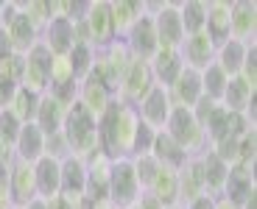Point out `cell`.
<instances>
[{"instance_id": "obj_1", "label": "cell", "mask_w": 257, "mask_h": 209, "mask_svg": "<svg viewBox=\"0 0 257 209\" xmlns=\"http://www.w3.org/2000/svg\"><path fill=\"white\" fill-rule=\"evenodd\" d=\"M140 126L137 109L126 106L115 98L112 106L103 112L98 120V134H101V151L112 159H132L135 153V134Z\"/></svg>"}, {"instance_id": "obj_2", "label": "cell", "mask_w": 257, "mask_h": 209, "mask_svg": "<svg viewBox=\"0 0 257 209\" xmlns=\"http://www.w3.org/2000/svg\"><path fill=\"white\" fill-rule=\"evenodd\" d=\"M62 137L67 139L73 156H78L81 162L101 151V134H98V123L92 120L87 109L81 103H73L64 114V126H62Z\"/></svg>"}, {"instance_id": "obj_3", "label": "cell", "mask_w": 257, "mask_h": 209, "mask_svg": "<svg viewBox=\"0 0 257 209\" xmlns=\"http://www.w3.org/2000/svg\"><path fill=\"white\" fill-rule=\"evenodd\" d=\"M162 131L174 139L187 156H201V153L210 151V142H207L204 128H201V123L193 117L190 109L174 106V112H171V117H168V123H165Z\"/></svg>"}, {"instance_id": "obj_4", "label": "cell", "mask_w": 257, "mask_h": 209, "mask_svg": "<svg viewBox=\"0 0 257 209\" xmlns=\"http://www.w3.org/2000/svg\"><path fill=\"white\" fill-rule=\"evenodd\" d=\"M128 64H132V53H128L123 39H115L109 48H103V51L95 53V67H92V73L112 92V98H117V92H120V84H123V76H126Z\"/></svg>"}, {"instance_id": "obj_5", "label": "cell", "mask_w": 257, "mask_h": 209, "mask_svg": "<svg viewBox=\"0 0 257 209\" xmlns=\"http://www.w3.org/2000/svg\"><path fill=\"white\" fill-rule=\"evenodd\" d=\"M146 3V14H151L154 20V31H157V42L160 48H179L185 39V28L179 20V6L171 0H143Z\"/></svg>"}, {"instance_id": "obj_6", "label": "cell", "mask_w": 257, "mask_h": 209, "mask_svg": "<svg viewBox=\"0 0 257 209\" xmlns=\"http://www.w3.org/2000/svg\"><path fill=\"white\" fill-rule=\"evenodd\" d=\"M140 181L135 176L132 159H115L112 162V178H109V198L106 201L115 209H132L140 201Z\"/></svg>"}, {"instance_id": "obj_7", "label": "cell", "mask_w": 257, "mask_h": 209, "mask_svg": "<svg viewBox=\"0 0 257 209\" xmlns=\"http://www.w3.org/2000/svg\"><path fill=\"white\" fill-rule=\"evenodd\" d=\"M3 28H6L9 39H12L17 56H26L39 42V31L31 26V20L26 17V12H23V6L17 0H6L3 3Z\"/></svg>"}, {"instance_id": "obj_8", "label": "cell", "mask_w": 257, "mask_h": 209, "mask_svg": "<svg viewBox=\"0 0 257 209\" xmlns=\"http://www.w3.org/2000/svg\"><path fill=\"white\" fill-rule=\"evenodd\" d=\"M51 51L42 42H37L31 51L23 56V73H20V87L37 95H45L51 84Z\"/></svg>"}, {"instance_id": "obj_9", "label": "cell", "mask_w": 257, "mask_h": 209, "mask_svg": "<svg viewBox=\"0 0 257 209\" xmlns=\"http://www.w3.org/2000/svg\"><path fill=\"white\" fill-rule=\"evenodd\" d=\"M154 73H151V64L148 62H140V59H132L128 64L126 76H123V84H120V92H117V101L126 103V106L137 109L140 101L154 89Z\"/></svg>"}, {"instance_id": "obj_10", "label": "cell", "mask_w": 257, "mask_h": 209, "mask_svg": "<svg viewBox=\"0 0 257 209\" xmlns=\"http://www.w3.org/2000/svg\"><path fill=\"white\" fill-rule=\"evenodd\" d=\"M9 198L14 209H23L37 198V178H34V165L20 162L12 156L9 162Z\"/></svg>"}, {"instance_id": "obj_11", "label": "cell", "mask_w": 257, "mask_h": 209, "mask_svg": "<svg viewBox=\"0 0 257 209\" xmlns=\"http://www.w3.org/2000/svg\"><path fill=\"white\" fill-rule=\"evenodd\" d=\"M112 162L115 159L106 156L103 151L92 153L84 165H87V187H84V198L101 203L109 198V178H112Z\"/></svg>"}, {"instance_id": "obj_12", "label": "cell", "mask_w": 257, "mask_h": 209, "mask_svg": "<svg viewBox=\"0 0 257 209\" xmlns=\"http://www.w3.org/2000/svg\"><path fill=\"white\" fill-rule=\"evenodd\" d=\"M123 42H126L132 59L151 62L154 53L160 51V42H157V31H154V20H151V14H143L135 26H132V31L123 37Z\"/></svg>"}, {"instance_id": "obj_13", "label": "cell", "mask_w": 257, "mask_h": 209, "mask_svg": "<svg viewBox=\"0 0 257 209\" xmlns=\"http://www.w3.org/2000/svg\"><path fill=\"white\" fill-rule=\"evenodd\" d=\"M257 37V3L254 0H232L229 9V39L251 45Z\"/></svg>"}, {"instance_id": "obj_14", "label": "cell", "mask_w": 257, "mask_h": 209, "mask_svg": "<svg viewBox=\"0 0 257 209\" xmlns=\"http://www.w3.org/2000/svg\"><path fill=\"white\" fill-rule=\"evenodd\" d=\"M171 112H174V103H171L168 89H162V87H154L140 101V106H137V117H140L146 126H151L154 131H162V128H165Z\"/></svg>"}, {"instance_id": "obj_15", "label": "cell", "mask_w": 257, "mask_h": 209, "mask_svg": "<svg viewBox=\"0 0 257 209\" xmlns=\"http://www.w3.org/2000/svg\"><path fill=\"white\" fill-rule=\"evenodd\" d=\"M112 101H115V98H112V92L103 87L101 81H98L95 73H90L84 81H78V101L76 103H81V106L87 109V114H90L95 123L101 120L103 112L112 106Z\"/></svg>"}, {"instance_id": "obj_16", "label": "cell", "mask_w": 257, "mask_h": 209, "mask_svg": "<svg viewBox=\"0 0 257 209\" xmlns=\"http://www.w3.org/2000/svg\"><path fill=\"white\" fill-rule=\"evenodd\" d=\"M215 48H218V45L207 37V31L190 34V37H185V39H182V45H179L182 64L201 73L207 64H212V59H215Z\"/></svg>"}, {"instance_id": "obj_17", "label": "cell", "mask_w": 257, "mask_h": 209, "mask_svg": "<svg viewBox=\"0 0 257 209\" xmlns=\"http://www.w3.org/2000/svg\"><path fill=\"white\" fill-rule=\"evenodd\" d=\"M39 42L51 51V56H67V53L73 51V45L78 42L76 39V26H73L70 20L56 17L45 26V31L39 34Z\"/></svg>"}, {"instance_id": "obj_18", "label": "cell", "mask_w": 257, "mask_h": 209, "mask_svg": "<svg viewBox=\"0 0 257 209\" xmlns=\"http://www.w3.org/2000/svg\"><path fill=\"white\" fill-rule=\"evenodd\" d=\"M148 64H151V73H154V84L162 87V89L174 87V81L179 78L182 70H185L182 56H179V48H160Z\"/></svg>"}, {"instance_id": "obj_19", "label": "cell", "mask_w": 257, "mask_h": 209, "mask_svg": "<svg viewBox=\"0 0 257 209\" xmlns=\"http://www.w3.org/2000/svg\"><path fill=\"white\" fill-rule=\"evenodd\" d=\"M12 156L28 165H37L45 156V134L37 128V123H26L17 134V142L12 148Z\"/></svg>"}, {"instance_id": "obj_20", "label": "cell", "mask_w": 257, "mask_h": 209, "mask_svg": "<svg viewBox=\"0 0 257 209\" xmlns=\"http://www.w3.org/2000/svg\"><path fill=\"white\" fill-rule=\"evenodd\" d=\"M257 192V184H254V167H243V165H232L226 170V181H224V192L221 195L232 203H243L246 198Z\"/></svg>"}, {"instance_id": "obj_21", "label": "cell", "mask_w": 257, "mask_h": 209, "mask_svg": "<svg viewBox=\"0 0 257 209\" xmlns=\"http://www.w3.org/2000/svg\"><path fill=\"white\" fill-rule=\"evenodd\" d=\"M34 178H37V198L51 201L62 192V162L51 156H42L34 165Z\"/></svg>"}, {"instance_id": "obj_22", "label": "cell", "mask_w": 257, "mask_h": 209, "mask_svg": "<svg viewBox=\"0 0 257 209\" xmlns=\"http://www.w3.org/2000/svg\"><path fill=\"white\" fill-rule=\"evenodd\" d=\"M168 95H171V103H174V106L193 109L201 98V73L185 67L179 73V78L174 81V87L168 89Z\"/></svg>"}, {"instance_id": "obj_23", "label": "cell", "mask_w": 257, "mask_h": 209, "mask_svg": "<svg viewBox=\"0 0 257 209\" xmlns=\"http://www.w3.org/2000/svg\"><path fill=\"white\" fill-rule=\"evenodd\" d=\"M204 198V176H201V159L190 156L185 165L179 167V203H187Z\"/></svg>"}, {"instance_id": "obj_24", "label": "cell", "mask_w": 257, "mask_h": 209, "mask_svg": "<svg viewBox=\"0 0 257 209\" xmlns=\"http://www.w3.org/2000/svg\"><path fill=\"white\" fill-rule=\"evenodd\" d=\"M109 12H112L115 37L123 39L132 31V26L146 14V3H143V0H109Z\"/></svg>"}, {"instance_id": "obj_25", "label": "cell", "mask_w": 257, "mask_h": 209, "mask_svg": "<svg viewBox=\"0 0 257 209\" xmlns=\"http://www.w3.org/2000/svg\"><path fill=\"white\" fill-rule=\"evenodd\" d=\"M229 0H210L207 3V23L204 31L215 45H224L229 39Z\"/></svg>"}, {"instance_id": "obj_26", "label": "cell", "mask_w": 257, "mask_h": 209, "mask_svg": "<svg viewBox=\"0 0 257 209\" xmlns=\"http://www.w3.org/2000/svg\"><path fill=\"white\" fill-rule=\"evenodd\" d=\"M64 114H67V106H62L59 101H53L51 95H42L39 98V109H37V117H34V123H37V128L45 137H51V134H59L64 126Z\"/></svg>"}, {"instance_id": "obj_27", "label": "cell", "mask_w": 257, "mask_h": 209, "mask_svg": "<svg viewBox=\"0 0 257 209\" xmlns=\"http://www.w3.org/2000/svg\"><path fill=\"white\" fill-rule=\"evenodd\" d=\"M146 192H151L162 206H176L179 203V170H171V167L160 165L154 181H151V187Z\"/></svg>"}, {"instance_id": "obj_28", "label": "cell", "mask_w": 257, "mask_h": 209, "mask_svg": "<svg viewBox=\"0 0 257 209\" xmlns=\"http://www.w3.org/2000/svg\"><path fill=\"white\" fill-rule=\"evenodd\" d=\"M246 51H249V45L235 42V39H226L224 45H218V48H215V59H212V62L224 70L226 78H235V76H240V70H243Z\"/></svg>"}, {"instance_id": "obj_29", "label": "cell", "mask_w": 257, "mask_h": 209, "mask_svg": "<svg viewBox=\"0 0 257 209\" xmlns=\"http://www.w3.org/2000/svg\"><path fill=\"white\" fill-rule=\"evenodd\" d=\"M201 176H204V195L207 198H218L224 192V181H226V170L229 167L221 162L215 153H201Z\"/></svg>"}, {"instance_id": "obj_30", "label": "cell", "mask_w": 257, "mask_h": 209, "mask_svg": "<svg viewBox=\"0 0 257 209\" xmlns=\"http://www.w3.org/2000/svg\"><path fill=\"white\" fill-rule=\"evenodd\" d=\"M151 156L160 162L162 167H171V170H179L182 165H185L187 159V153L182 151L179 145H176L174 139L168 137L165 131H157V137H154V145H151Z\"/></svg>"}, {"instance_id": "obj_31", "label": "cell", "mask_w": 257, "mask_h": 209, "mask_svg": "<svg viewBox=\"0 0 257 209\" xmlns=\"http://www.w3.org/2000/svg\"><path fill=\"white\" fill-rule=\"evenodd\" d=\"M87 187V165L78 156L62 159V195H84Z\"/></svg>"}, {"instance_id": "obj_32", "label": "cell", "mask_w": 257, "mask_h": 209, "mask_svg": "<svg viewBox=\"0 0 257 209\" xmlns=\"http://www.w3.org/2000/svg\"><path fill=\"white\" fill-rule=\"evenodd\" d=\"M176 6H179V20H182V28H185V37L204 31V23H207L204 0H187V3H176Z\"/></svg>"}, {"instance_id": "obj_33", "label": "cell", "mask_w": 257, "mask_h": 209, "mask_svg": "<svg viewBox=\"0 0 257 209\" xmlns=\"http://www.w3.org/2000/svg\"><path fill=\"white\" fill-rule=\"evenodd\" d=\"M226 84H229V78H226V73H224V70H221L215 62L207 64V67L201 70V95H204V98L221 103Z\"/></svg>"}, {"instance_id": "obj_34", "label": "cell", "mask_w": 257, "mask_h": 209, "mask_svg": "<svg viewBox=\"0 0 257 209\" xmlns=\"http://www.w3.org/2000/svg\"><path fill=\"white\" fill-rule=\"evenodd\" d=\"M39 98L42 95H37V92H28V89H23L20 87L17 89V95L12 98V103H9V112L17 117L23 126L26 123H34V117H37V109H39Z\"/></svg>"}, {"instance_id": "obj_35", "label": "cell", "mask_w": 257, "mask_h": 209, "mask_svg": "<svg viewBox=\"0 0 257 209\" xmlns=\"http://www.w3.org/2000/svg\"><path fill=\"white\" fill-rule=\"evenodd\" d=\"M95 48H90L87 42H76L73 45V51L67 53V59H70V67H73V78L76 81H84V78L92 73V67H95Z\"/></svg>"}, {"instance_id": "obj_36", "label": "cell", "mask_w": 257, "mask_h": 209, "mask_svg": "<svg viewBox=\"0 0 257 209\" xmlns=\"http://www.w3.org/2000/svg\"><path fill=\"white\" fill-rule=\"evenodd\" d=\"M132 165H135V176L140 181V190H148L157 176V170H160V162L151 153H146V156H132Z\"/></svg>"}, {"instance_id": "obj_37", "label": "cell", "mask_w": 257, "mask_h": 209, "mask_svg": "<svg viewBox=\"0 0 257 209\" xmlns=\"http://www.w3.org/2000/svg\"><path fill=\"white\" fill-rule=\"evenodd\" d=\"M26 17L31 20V26L37 28L39 34L45 31V26L51 23V12H48V0H31V3H20Z\"/></svg>"}, {"instance_id": "obj_38", "label": "cell", "mask_w": 257, "mask_h": 209, "mask_svg": "<svg viewBox=\"0 0 257 209\" xmlns=\"http://www.w3.org/2000/svg\"><path fill=\"white\" fill-rule=\"evenodd\" d=\"M20 128H23V123L14 117L9 109H0V139L6 142V148L12 151L14 148V142H17V134H20Z\"/></svg>"}, {"instance_id": "obj_39", "label": "cell", "mask_w": 257, "mask_h": 209, "mask_svg": "<svg viewBox=\"0 0 257 209\" xmlns=\"http://www.w3.org/2000/svg\"><path fill=\"white\" fill-rule=\"evenodd\" d=\"M48 95L53 98V101H59L62 106L70 109L73 103L78 101V81H62V84H51L48 87Z\"/></svg>"}, {"instance_id": "obj_40", "label": "cell", "mask_w": 257, "mask_h": 209, "mask_svg": "<svg viewBox=\"0 0 257 209\" xmlns=\"http://www.w3.org/2000/svg\"><path fill=\"white\" fill-rule=\"evenodd\" d=\"M154 137H157L154 128L146 126V123L140 120V126H137V134H135V153H132V156H146V153H151Z\"/></svg>"}, {"instance_id": "obj_41", "label": "cell", "mask_w": 257, "mask_h": 209, "mask_svg": "<svg viewBox=\"0 0 257 209\" xmlns=\"http://www.w3.org/2000/svg\"><path fill=\"white\" fill-rule=\"evenodd\" d=\"M62 81H76L73 78V67L67 56H53L51 59V84H62ZM48 84V87H51Z\"/></svg>"}, {"instance_id": "obj_42", "label": "cell", "mask_w": 257, "mask_h": 209, "mask_svg": "<svg viewBox=\"0 0 257 209\" xmlns=\"http://www.w3.org/2000/svg\"><path fill=\"white\" fill-rule=\"evenodd\" d=\"M45 156L56 159V162H62V159L73 156L70 148H67V139L62 137V131H59V134H51V137H45Z\"/></svg>"}, {"instance_id": "obj_43", "label": "cell", "mask_w": 257, "mask_h": 209, "mask_svg": "<svg viewBox=\"0 0 257 209\" xmlns=\"http://www.w3.org/2000/svg\"><path fill=\"white\" fill-rule=\"evenodd\" d=\"M240 78L251 87H257V42L249 45L246 51V62H243V70H240Z\"/></svg>"}, {"instance_id": "obj_44", "label": "cell", "mask_w": 257, "mask_h": 209, "mask_svg": "<svg viewBox=\"0 0 257 209\" xmlns=\"http://www.w3.org/2000/svg\"><path fill=\"white\" fill-rule=\"evenodd\" d=\"M9 162H12V159L0 162V201L12 203V198H9Z\"/></svg>"}, {"instance_id": "obj_45", "label": "cell", "mask_w": 257, "mask_h": 209, "mask_svg": "<svg viewBox=\"0 0 257 209\" xmlns=\"http://www.w3.org/2000/svg\"><path fill=\"white\" fill-rule=\"evenodd\" d=\"M12 56H17V53H14V45H12V39H9L6 28H0V64Z\"/></svg>"}, {"instance_id": "obj_46", "label": "cell", "mask_w": 257, "mask_h": 209, "mask_svg": "<svg viewBox=\"0 0 257 209\" xmlns=\"http://www.w3.org/2000/svg\"><path fill=\"white\" fill-rule=\"evenodd\" d=\"M137 209H165V206H162V203L157 201L151 192L143 190V192H140V201H137Z\"/></svg>"}, {"instance_id": "obj_47", "label": "cell", "mask_w": 257, "mask_h": 209, "mask_svg": "<svg viewBox=\"0 0 257 209\" xmlns=\"http://www.w3.org/2000/svg\"><path fill=\"white\" fill-rule=\"evenodd\" d=\"M212 209H240V206L232 203V201H226L224 195H218V198H212Z\"/></svg>"}, {"instance_id": "obj_48", "label": "cell", "mask_w": 257, "mask_h": 209, "mask_svg": "<svg viewBox=\"0 0 257 209\" xmlns=\"http://www.w3.org/2000/svg\"><path fill=\"white\" fill-rule=\"evenodd\" d=\"M185 209H212V198H199V201H193V203H187Z\"/></svg>"}, {"instance_id": "obj_49", "label": "cell", "mask_w": 257, "mask_h": 209, "mask_svg": "<svg viewBox=\"0 0 257 209\" xmlns=\"http://www.w3.org/2000/svg\"><path fill=\"white\" fill-rule=\"evenodd\" d=\"M23 209H48V203L42 201V198H34V201L28 203V206H23Z\"/></svg>"}, {"instance_id": "obj_50", "label": "cell", "mask_w": 257, "mask_h": 209, "mask_svg": "<svg viewBox=\"0 0 257 209\" xmlns=\"http://www.w3.org/2000/svg\"><path fill=\"white\" fill-rule=\"evenodd\" d=\"M6 159H12V151L6 148V142L0 139V162H6Z\"/></svg>"}, {"instance_id": "obj_51", "label": "cell", "mask_w": 257, "mask_h": 209, "mask_svg": "<svg viewBox=\"0 0 257 209\" xmlns=\"http://www.w3.org/2000/svg\"><path fill=\"white\" fill-rule=\"evenodd\" d=\"M0 28H3V3H0Z\"/></svg>"}, {"instance_id": "obj_52", "label": "cell", "mask_w": 257, "mask_h": 209, "mask_svg": "<svg viewBox=\"0 0 257 209\" xmlns=\"http://www.w3.org/2000/svg\"><path fill=\"white\" fill-rule=\"evenodd\" d=\"M165 209H185V206H182V203H176V206H165Z\"/></svg>"}, {"instance_id": "obj_53", "label": "cell", "mask_w": 257, "mask_h": 209, "mask_svg": "<svg viewBox=\"0 0 257 209\" xmlns=\"http://www.w3.org/2000/svg\"><path fill=\"white\" fill-rule=\"evenodd\" d=\"M132 209H137V206H132Z\"/></svg>"}]
</instances>
